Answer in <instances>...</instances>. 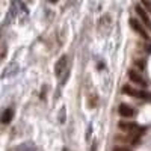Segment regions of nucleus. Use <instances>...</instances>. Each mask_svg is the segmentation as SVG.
<instances>
[{"instance_id": "obj_1", "label": "nucleus", "mask_w": 151, "mask_h": 151, "mask_svg": "<svg viewBox=\"0 0 151 151\" xmlns=\"http://www.w3.org/2000/svg\"><path fill=\"white\" fill-rule=\"evenodd\" d=\"M122 92L127 94L133 98H139V100H150L151 98V94L144 91V89H137V88L132 86V85H124L122 86Z\"/></svg>"}, {"instance_id": "obj_2", "label": "nucleus", "mask_w": 151, "mask_h": 151, "mask_svg": "<svg viewBox=\"0 0 151 151\" xmlns=\"http://www.w3.org/2000/svg\"><path fill=\"white\" fill-rule=\"evenodd\" d=\"M129 23H130V27L139 35L141 38H144V40H150V35H148V32H147V26L139 20V18H134V17H132L130 20H129Z\"/></svg>"}, {"instance_id": "obj_3", "label": "nucleus", "mask_w": 151, "mask_h": 151, "mask_svg": "<svg viewBox=\"0 0 151 151\" xmlns=\"http://www.w3.org/2000/svg\"><path fill=\"white\" fill-rule=\"evenodd\" d=\"M129 80L133 83V85H136V86H141V88H145L147 85H148V82L145 80V77L141 74V71H137V70H130L129 71Z\"/></svg>"}, {"instance_id": "obj_4", "label": "nucleus", "mask_w": 151, "mask_h": 151, "mask_svg": "<svg viewBox=\"0 0 151 151\" xmlns=\"http://www.w3.org/2000/svg\"><path fill=\"white\" fill-rule=\"evenodd\" d=\"M118 113H119V116L124 118V119H132L136 115V110H134V107H132L127 103H121L119 107H118Z\"/></svg>"}, {"instance_id": "obj_5", "label": "nucleus", "mask_w": 151, "mask_h": 151, "mask_svg": "<svg viewBox=\"0 0 151 151\" xmlns=\"http://www.w3.org/2000/svg\"><path fill=\"white\" fill-rule=\"evenodd\" d=\"M98 33H103V35H106L109 30H110V27H112V18H110V15L109 14H104L101 18L98 20Z\"/></svg>"}, {"instance_id": "obj_6", "label": "nucleus", "mask_w": 151, "mask_h": 151, "mask_svg": "<svg viewBox=\"0 0 151 151\" xmlns=\"http://www.w3.org/2000/svg\"><path fill=\"white\" fill-rule=\"evenodd\" d=\"M118 129L121 132H125V133H136L137 130H139V125H137L136 122H130V121H119L118 122Z\"/></svg>"}, {"instance_id": "obj_7", "label": "nucleus", "mask_w": 151, "mask_h": 151, "mask_svg": "<svg viewBox=\"0 0 151 151\" xmlns=\"http://www.w3.org/2000/svg\"><path fill=\"white\" fill-rule=\"evenodd\" d=\"M64 71H68V58L64 55L55 65V74L58 76V77H62V74H64Z\"/></svg>"}, {"instance_id": "obj_8", "label": "nucleus", "mask_w": 151, "mask_h": 151, "mask_svg": "<svg viewBox=\"0 0 151 151\" xmlns=\"http://www.w3.org/2000/svg\"><path fill=\"white\" fill-rule=\"evenodd\" d=\"M12 116H14V110L9 107V109H6L2 113V116H0V122H2V124H9L12 121Z\"/></svg>"}, {"instance_id": "obj_9", "label": "nucleus", "mask_w": 151, "mask_h": 151, "mask_svg": "<svg viewBox=\"0 0 151 151\" xmlns=\"http://www.w3.org/2000/svg\"><path fill=\"white\" fill-rule=\"evenodd\" d=\"M133 64L136 67L134 70H137V71H144L145 70V59H136Z\"/></svg>"}, {"instance_id": "obj_10", "label": "nucleus", "mask_w": 151, "mask_h": 151, "mask_svg": "<svg viewBox=\"0 0 151 151\" xmlns=\"http://www.w3.org/2000/svg\"><path fill=\"white\" fill-rule=\"evenodd\" d=\"M141 5L145 8L148 14H151V0H141Z\"/></svg>"}, {"instance_id": "obj_11", "label": "nucleus", "mask_w": 151, "mask_h": 151, "mask_svg": "<svg viewBox=\"0 0 151 151\" xmlns=\"http://www.w3.org/2000/svg\"><path fill=\"white\" fill-rule=\"evenodd\" d=\"M113 151H132V150L127 148V147H115V148H113Z\"/></svg>"}, {"instance_id": "obj_12", "label": "nucleus", "mask_w": 151, "mask_h": 151, "mask_svg": "<svg viewBox=\"0 0 151 151\" xmlns=\"http://www.w3.org/2000/svg\"><path fill=\"white\" fill-rule=\"evenodd\" d=\"M91 151H97V144L94 142V145H92V148H91Z\"/></svg>"}, {"instance_id": "obj_13", "label": "nucleus", "mask_w": 151, "mask_h": 151, "mask_svg": "<svg viewBox=\"0 0 151 151\" xmlns=\"http://www.w3.org/2000/svg\"><path fill=\"white\" fill-rule=\"evenodd\" d=\"M147 52H148V53H151V44H150V45L147 47Z\"/></svg>"}, {"instance_id": "obj_14", "label": "nucleus", "mask_w": 151, "mask_h": 151, "mask_svg": "<svg viewBox=\"0 0 151 151\" xmlns=\"http://www.w3.org/2000/svg\"><path fill=\"white\" fill-rule=\"evenodd\" d=\"M50 2H52V3H55V2H58V0H50Z\"/></svg>"}]
</instances>
